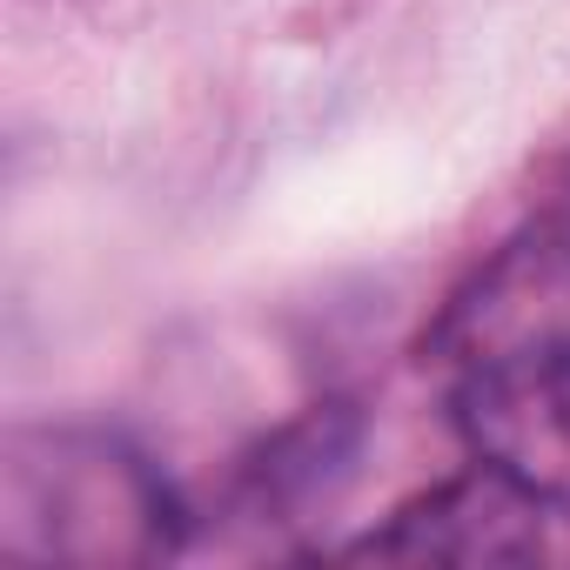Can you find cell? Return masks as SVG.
I'll return each instance as SVG.
<instances>
[{
    "mask_svg": "<svg viewBox=\"0 0 570 570\" xmlns=\"http://www.w3.org/2000/svg\"><path fill=\"white\" fill-rule=\"evenodd\" d=\"M168 483L115 436L21 430L0 463V550L14 563H155L175 550Z\"/></svg>",
    "mask_w": 570,
    "mask_h": 570,
    "instance_id": "1",
    "label": "cell"
},
{
    "mask_svg": "<svg viewBox=\"0 0 570 570\" xmlns=\"http://www.w3.org/2000/svg\"><path fill=\"white\" fill-rule=\"evenodd\" d=\"M456 423L476 463L537 503H570V330L490 356L463 383Z\"/></svg>",
    "mask_w": 570,
    "mask_h": 570,
    "instance_id": "2",
    "label": "cell"
},
{
    "mask_svg": "<svg viewBox=\"0 0 570 570\" xmlns=\"http://www.w3.org/2000/svg\"><path fill=\"white\" fill-rule=\"evenodd\" d=\"M537 510L543 503L530 490H517L510 476L476 463L470 476H450V483L423 490L416 503H403L383 530H370L356 543V557H376V563H523L543 550Z\"/></svg>",
    "mask_w": 570,
    "mask_h": 570,
    "instance_id": "3",
    "label": "cell"
}]
</instances>
